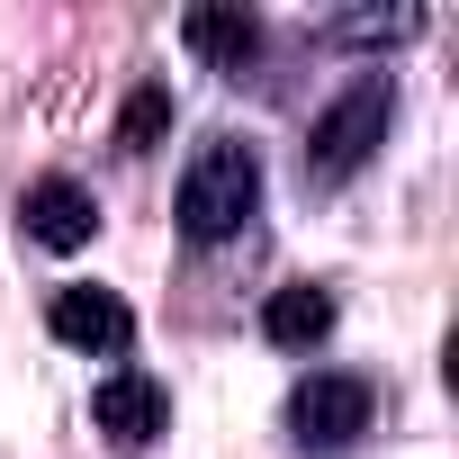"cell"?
Returning a JSON list of instances; mask_svg holds the SVG:
<instances>
[{
    "label": "cell",
    "instance_id": "6da1fadb",
    "mask_svg": "<svg viewBox=\"0 0 459 459\" xmlns=\"http://www.w3.org/2000/svg\"><path fill=\"white\" fill-rule=\"evenodd\" d=\"M387 126H396V73H351V82L316 108V126H307V189L360 180V171L378 162Z\"/></svg>",
    "mask_w": 459,
    "mask_h": 459
},
{
    "label": "cell",
    "instance_id": "7a4b0ae2",
    "mask_svg": "<svg viewBox=\"0 0 459 459\" xmlns=\"http://www.w3.org/2000/svg\"><path fill=\"white\" fill-rule=\"evenodd\" d=\"M262 216V153L244 135H207L180 171V235L189 244H225Z\"/></svg>",
    "mask_w": 459,
    "mask_h": 459
},
{
    "label": "cell",
    "instance_id": "3957f363",
    "mask_svg": "<svg viewBox=\"0 0 459 459\" xmlns=\"http://www.w3.org/2000/svg\"><path fill=\"white\" fill-rule=\"evenodd\" d=\"M289 441L298 450H316V459H333V450H351L369 423H378V387L360 378V369H307L298 387H289Z\"/></svg>",
    "mask_w": 459,
    "mask_h": 459
},
{
    "label": "cell",
    "instance_id": "277c9868",
    "mask_svg": "<svg viewBox=\"0 0 459 459\" xmlns=\"http://www.w3.org/2000/svg\"><path fill=\"white\" fill-rule=\"evenodd\" d=\"M46 333L73 342V351H91V360H117V351L135 342V307H126L117 289H100V280H73V289H55Z\"/></svg>",
    "mask_w": 459,
    "mask_h": 459
},
{
    "label": "cell",
    "instance_id": "5b68a950",
    "mask_svg": "<svg viewBox=\"0 0 459 459\" xmlns=\"http://www.w3.org/2000/svg\"><path fill=\"white\" fill-rule=\"evenodd\" d=\"M91 423L108 432V450H153L171 432V387L144 378V369H108L100 396H91Z\"/></svg>",
    "mask_w": 459,
    "mask_h": 459
},
{
    "label": "cell",
    "instance_id": "8992f818",
    "mask_svg": "<svg viewBox=\"0 0 459 459\" xmlns=\"http://www.w3.org/2000/svg\"><path fill=\"white\" fill-rule=\"evenodd\" d=\"M19 225H28V244H46V253H82V244L100 235V198H91L82 180L46 171V180H28V198H19Z\"/></svg>",
    "mask_w": 459,
    "mask_h": 459
},
{
    "label": "cell",
    "instance_id": "52a82bcc",
    "mask_svg": "<svg viewBox=\"0 0 459 459\" xmlns=\"http://www.w3.org/2000/svg\"><path fill=\"white\" fill-rule=\"evenodd\" d=\"M333 289H316V280H289V289H271L262 298V342L271 351H316L325 333H333Z\"/></svg>",
    "mask_w": 459,
    "mask_h": 459
},
{
    "label": "cell",
    "instance_id": "ba28073f",
    "mask_svg": "<svg viewBox=\"0 0 459 459\" xmlns=\"http://www.w3.org/2000/svg\"><path fill=\"white\" fill-rule=\"evenodd\" d=\"M180 37H189V55H207L225 82H244V73L262 64V19H253V10H189Z\"/></svg>",
    "mask_w": 459,
    "mask_h": 459
},
{
    "label": "cell",
    "instance_id": "9c48e42d",
    "mask_svg": "<svg viewBox=\"0 0 459 459\" xmlns=\"http://www.w3.org/2000/svg\"><path fill=\"white\" fill-rule=\"evenodd\" d=\"M171 126V82H135V100L117 108V153H153Z\"/></svg>",
    "mask_w": 459,
    "mask_h": 459
},
{
    "label": "cell",
    "instance_id": "30bf717a",
    "mask_svg": "<svg viewBox=\"0 0 459 459\" xmlns=\"http://www.w3.org/2000/svg\"><path fill=\"white\" fill-rule=\"evenodd\" d=\"M325 37L333 46H405V37H423V10H342Z\"/></svg>",
    "mask_w": 459,
    "mask_h": 459
}]
</instances>
